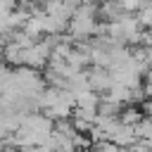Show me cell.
Segmentation results:
<instances>
[{"instance_id":"6da1fadb","label":"cell","mask_w":152,"mask_h":152,"mask_svg":"<svg viewBox=\"0 0 152 152\" xmlns=\"http://www.w3.org/2000/svg\"><path fill=\"white\" fill-rule=\"evenodd\" d=\"M50 57H52V48L45 43V40H38L33 48L24 50V66H31V69H48L50 64Z\"/></svg>"},{"instance_id":"7a4b0ae2","label":"cell","mask_w":152,"mask_h":152,"mask_svg":"<svg viewBox=\"0 0 152 152\" xmlns=\"http://www.w3.org/2000/svg\"><path fill=\"white\" fill-rule=\"evenodd\" d=\"M88 74V81H90V88L95 93H109L112 86H114V78H112V71L109 69H102V66H90L86 69Z\"/></svg>"},{"instance_id":"3957f363","label":"cell","mask_w":152,"mask_h":152,"mask_svg":"<svg viewBox=\"0 0 152 152\" xmlns=\"http://www.w3.org/2000/svg\"><path fill=\"white\" fill-rule=\"evenodd\" d=\"M109 140H112L114 145H119L121 150H131V147L138 142V133H135V126H126V124H119V126L112 131Z\"/></svg>"},{"instance_id":"277c9868","label":"cell","mask_w":152,"mask_h":152,"mask_svg":"<svg viewBox=\"0 0 152 152\" xmlns=\"http://www.w3.org/2000/svg\"><path fill=\"white\" fill-rule=\"evenodd\" d=\"M5 64H10V66H24V50L19 48V45H14V43H7L5 45Z\"/></svg>"},{"instance_id":"5b68a950","label":"cell","mask_w":152,"mask_h":152,"mask_svg":"<svg viewBox=\"0 0 152 152\" xmlns=\"http://www.w3.org/2000/svg\"><path fill=\"white\" fill-rule=\"evenodd\" d=\"M102 102V97L95 93V90H86L81 95H76V107L78 109H97Z\"/></svg>"},{"instance_id":"8992f818","label":"cell","mask_w":152,"mask_h":152,"mask_svg":"<svg viewBox=\"0 0 152 152\" xmlns=\"http://www.w3.org/2000/svg\"><path fill=\"white\" fill-rule=\"evenodd\" d=\"M107 97H109L112 102L126 104V102H131V100H133V90H131V88H126V86H119V83H114V86H112V90L107 93Z\"/></svg>"},{"instance_id":"52a82bcc","label":"cell","mask_w":152,"mask_h":152,"mask_svg":"<svg viewBox=\"0 0 152 152\" xmlns=\"http://www.w3.org/2000/svg\"><path fill=\"white\" fill-rule=\"evenodd\" d=\"M142 119H145V116H142V112H140L135 104H133V107H124V112L119 114V121L126 124V126H138Z\"/></svg>"},{"instance_id":"ba28073f","label":"cell","mask_w":152,"mask_h":152,"mask_svg":"<svg viewBox=\"0 0 152 152\" xmlns=\"http://www.w3.org/2000/svg\"><path fill=\"white\" fill-rule=\"evenodd\" d=\"M135 19L142 26V31H150L152 28V0H145V5L140 7V12L135 14Z\"/></svg>"},{"instance_id":"9c48e42d","label":"cell","mask_w":152,"mask_h":152,"mask_svg":"<svg viewBox=\"0 0 152 152\" xmlns=\"http://www.w3.org/2000/svg\"><path fill=\"white\" fill-rule=\"evenodd\" d=\"M124 109H121V104L119 102H112L107 95L102 97V102H100V107H97V114H102V116H119Z\"/></svg>"},{"instance_id":"30bf717a","label":"cell","mask_w":152,"mask_h":152,"mask_svg":"<svg viewBox=\"0 0 152 152\" xmlns=\"http://www.w3.org/2000/svg\"><path fill=\"white\" fill-rule=\"evenodd\" d=\"M138 140H152V116H145L138 126H135Z\"/></svg>"},{"instance_id":"8fae6325","label":"cell","mask_w":152,"mask_h":152,"mask_svg":"<svg viewBox=\"0 0 152 152\" xmlns=\"http://www.w3.org/2000/svg\"><path fill=\"white\" fill-rule=\"evenodd\" d=\"M93 152H121V147H119V145H114L112 140H104V142H97Z\"/></svg>"},{"instance_id":"7c38bea8","label":"cell","mask_w":152,"mask_h":152,"mask_svg":"<svg viewBox=\"0 0 152 152\" xmlns=\"http://www.w3.org/2000/svg\"><path fill=\"white\" fill-rule=\"evenodd\" d=\"M142 90H145V97L152 100V71H147V76L142 81Z\"/></svg>"},{"instance_id":"4fadbf2b","label":"cell","mask_w":152,"mask_h":152,"mask_svg":"<svg viewBox=\"0 0 152 152\" xmlns=\"http://www.w3.org/2000/svg\"><path fill=\"white\" fill-rule=\"evenodd\" d=\"M2 152H24V150H19V147H5Z\"/></svg>"},{"instance_id":"5bb4252c","label":"cell","mask_w":152,"mask_h":152,"mask_svg":"<svg viewBox=\"0 0 152 152\" xmlns=\"http://www.w3.org/2000/svg\"><path fill=\"white\" fill-rule=\"evenodd\" d=\"M93 2H102L104 5V2H112V0H93Z\"/></svg>"}]
</instances>
